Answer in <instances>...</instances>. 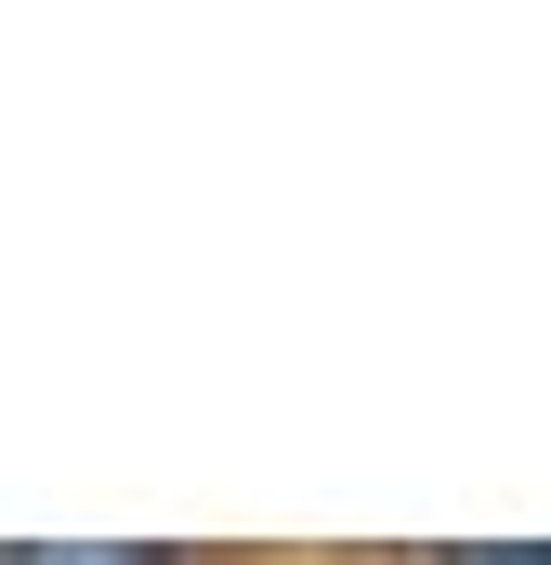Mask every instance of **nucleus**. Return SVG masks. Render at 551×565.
Masks as SVG:
<instances>
[{
    "mask_svg": "<svg viewBox=\"0 0 551 565\" xmlns=\"http://www.w3.org/2000/svg\"><path fill=\"white\" fill-rule=\"evenodd\" d=\"M446 565H551V540H486V553H446Z\"/></svg>",
    "mask_w": 551,
    "mask_h": 565,
    "instance_id": "nucleus-2",
    "label": "nucleus"
},
{
    "mask_svg": "<svg viewBox=\"0 0 551 565\" xmlns=\"http://www.w3.org/2000/svg\"><path fill=\"white\" fill-rule=\"evenodd\" d=\"M0 565H184L158 540H0Z\"/></svg>",
    "mask_w": 551,
    "mask_h": 565,
    "instance_id": "nucleus-1",
    "label": "nucleus"
}]
</instances>
